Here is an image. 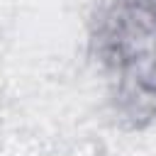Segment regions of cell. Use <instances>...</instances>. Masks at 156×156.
Returning a JSON list of instances; mask_svg holds the SVG:
<instances>
[{
  "mask_svg": "<svg viewBox=\"0 0 156 156\" xmlns=\"http://www.w3.org/2000/svg\"><path fill=\"white\" fill-rule=\"evenodd\" d=\"M95 44L124 110L156 117V0H117L100 20Z\"/></svg>",
  "mask_w": 156,
  "mask_h": 156,
  "instance_id": "obj_1",
  "label": "cell"
}]
</instances>
